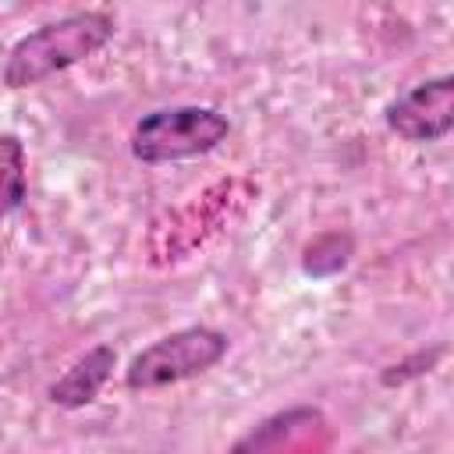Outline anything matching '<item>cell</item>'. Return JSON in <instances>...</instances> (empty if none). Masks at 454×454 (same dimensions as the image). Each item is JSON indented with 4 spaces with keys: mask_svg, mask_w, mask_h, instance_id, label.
I'll return each mask as SVG.
<instances>
[{
    "mask_svg": "<svg viewBox=\"0 0 454 454\" xmlns=\"http://www.w3.org/2000/svg\"><path fill=\"white\" fill-rule=\"evenodd\" d=\"M117 32V21L106 11H71L57 21H46L39 28H32L28 35H21L4 60V85L7 89H32L82 60H89L92 53H99Z\"/></svg>",
    "mask_w": 454,
    "mask_h": 454,
    "instance_id": "obj_1",
    "label": "cell"
},
{
    "mask_svg": "<svg viewBox=\"0 0 454 454\" xmlns=\"http://www.w3.org/2000/svg\"><path fill=\"white\" fill-rule=\"evenodd\" d=\"M231 135V121L227 114L213 110V106H160L149 110L128 138V149L138 163L145 167H160V163H177V160H192V156H206L213 153L220 142H227Z\"/></svg>",
    "mask_w": 454,
    "mask_h": 454,
    "instance_id": "obj_2",
    "label": "cell"
},
{
    "mask_svg": "<svg viewBox=\"0 0 454 454\" xmlns=\"http://www.w3.org/2000/svg\"><path fill=\"white\" fill-rule=\"evenodd\" d=\"M231 340L223 330L213 326H181L160 340H153L149 348H142L128 369H124V387L128 390H160V387H174L184 380H195L202 372H209L223 355H227Z\"/></svg>",
    "mask_w": 454,
    "mask_h": 454,
    "instance_id": "obj_3",
    "label": "cell"
},
{
    "mask_svg": "<svg viewBox=\"0 0 454 454\" xmlns=\"http://www.w3.org/2000/svg\"><path fill=\"white\" fill-rule=\"evenodd\" d=\"M383 121L397 138L415 145L447 138L454 128V78L440 74L411 85L394 103H387Z\"/></svg>",
    "mask_w": 454,
    "mask_h": 454,
    "instance_id": "obj_4",
    "label": "cell"
},
{
    "mask_svg": "<svg viewBox=\"0 0 454 454\" xmlns=\"http://www.w3.org/2000/svg\"><path fill=\"white\" fill-rule=\"evenodd\" d=\"M114 369H117V351L110 344H96L60 380H53L46 387V397H50V404H57L64 411H78L99 397V390L106 387Z\"/></svg>",
    "mask_w": 454,
    "mask_h": 454,
    "instance_id": "obj_5",
    "label": "cell"
},
{
    "mask_svg": "<svg viewBox=\"0 0 454 454\" xmlns=\"http://www.w3.org/2000/svg\"><path fill=\"white\" fill-rule=\"evenodd\" d=\"M28 195L25 174V142L11 131H0V220L18 213Z\"/></svg>",
    "mask_w": 454,
    "mask_h": 454,
    "instance_id": "obj_6",
    "label": "cell"
},
{
    "mask_svg": "<svg viewBox=\"0 0 454 454\" xmlns=\"http://www.w3.org/2000/svg\"><path fill=\"white\" fill-rule=\"evenodd\" d=\"M351 248H355L351 234H340V231L319 234L316 241H309V245H305V255H301V270H305L309 277H316V280H323V277H333V273H340V270L348 266V259H351Z\"/></svg>",
    "mask_w": 454,
    "mask_h": 454,
    "instance_id": "obj_7",
    "label": "cell"
},
{
    "mask_svg": "<svg viewBox=\"0 0 454 454\" xmlns=\"http://www.w3.org/2000/svg\"><path fill=\"white\" fill-rule=\"evenodd\" d=\"M443 344H433V348H422V351H415V355H408V358H401V362H394V365H387L383 372H380V383L383 387H401V383H408V380H415V376H422V372H429L440 358H443Z\"/></svg>",
    "mask_w": 454,
    "mask_h": 454,
    "instance_id": "obj_8",
    "label": "cell"
}]
</instances>
